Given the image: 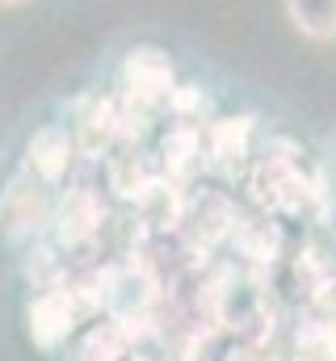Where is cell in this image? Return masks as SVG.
Wrapping results in <instances>:
<instances>
[{"mask_svg":"<svg viewBox=\"0 0 336 361\" xmlns=\"http://www.w3.org/2000/svg\"><path fill=\"white\" fill-rule=\"evenodd\" d=\"M47 219V197H42V185L30 177H17L8 185V193H4V202H0V223H4V231L17 240V235H30V231H38V223Z\"/></svg>","mask_w":336,"mask_h":361,"instance_id":"52a82bcc","label":"cell"},{"mask_svg":"<svg viewBox=\"0 0 336 361\" xmlns=\"http://www.w3.org/2000/svg\"><path fill=\"white\" fill-rule=\"evenodd\" d=\"M299 361H336V315L328 319H303L294 332Z\"/></svg>","mask_w":336,"mask_h":361,"instance_id":"4fadbf2b","label":"cell"},{"mask_svg":"<svg viewBox=\"0 0 336 361\" xmlns=\"http://www.w3.org/2000/svg\"><path fill=\"white\" fill-rule=\"evenodd\" d=\"M122 89L131 101L139 105H160L168 101V92L176 89V72L160 47H135L122 59Z\"/></svg>","mask_w":336,"mask_h":361,"instance_id":"5b68a950","label":"cell"},{"mask_svg":"<svg viewBox=\"0 0 336 361\" xmlns=\"http://www.w3.org/2000/svg\"><path fill=\"white\" fill-rule=\"evenodd\" d=\"M294 361H299V357H294Z\"/></svg>","mask_w":336,"mask_h":361,"instance_id":"2e32d148","label":"cell"},{"mask_svg":"<svg viewBox=\"0 0 336 361\" xmlns=\"http://www.w3.org/2000/svg\"><path fill=\"white\" fill-rule=\"evenodd\" d=\"M156 277L143 261H131V265H109L101 269V277L92 281V294H88V311H105L109 319L126 324L135 332V324H148L152 319V307H156Z\"/></svg>","mask_w":336,"mask_h":361,"instance_id":"6da1fadb","label":"cell"},{"mask_svg":"<svg viewBox=\"0 0 336 361\" xmlns=\"http://www.w3.org/2000/svg\"><path fill=\"white\" fill-rule=\"evenodd\" d=\"M282 8L303 38L336 42V0H282Z\"/></svg>","mask_w":336,"mask_h":361,"instance_id":"30bf717a","label":"cell"},{"mask_svg":"<svg viewBox=\"0 0 336 361\" xmlns=\"http://www.w3.org/2000/svg\"><path fill=\"white\" fill-rule=\"evenodd\" d=\"M84 311H88V307H84V298H80L76 286H68V281L47 286V290L25 307V328H30L34 349L55 353V349L76 332V324H80Z\"/></svg>","mask_w":336,"mask_h":361,"instance_id":"277c9868","label":"cell"},{"mask_svg":"<svg viewBox=\"0 0 336 361\" xmlns=\"http://www.w3.org/2000/svg\"><path fill=\"white\" fill-rule=\"evenodd\" d=\"M131 345H135V332L126 324H118V319L105 315V324H97V328L84 332L80 349H76V361H122L131 353Z\"/></svg>","mask_w":336,"mask_h":361,"instance_id":"8fae6325","label":"cell"},{"mask_svg":"<svg viewBox=\"0 0 336 361\" xmlns=\"http://www.w3.org/2000/svg\"><path fill=\"white\" fill-rule=\"evenodd\" d=\"M223 361H240V357H223Z\"/></svg>","mask_w":336,"mask_h":361,"instance_id":"9a60e30c","label":"cell"},{"mask_svg":"<svg viewBox=\"0 0 336 361\" xmlns=\"http://www.w3.org/2000/svg\"><path fill=\"white\" fill-rule=\"evenodd\" d=\"M299 152L290 156H265L252 173V193L265 210L273 214H307L311 202H324V189L320 180L307 177L303 164L294 160Z\"/></svg>","mask_w":336,"mask_h":361,"instance_id":"3957f363","label":"cell"},{"mask_svg":"<svg viewBox=\"0 0 336 361\" xmlns=\"http://www.w3.org/2000/svg\"><path fill=\"white\" fill-rule=\"evenodd\" d=\"M210 315L219 328H227L244 341H265L273 332L269 294L256 277H244V273H227L210 286Z\"/></svg>","mask_w":336,"mask_h":361,"instance_id":"7a4b0ae2","label":"cell"},{"mask_svg":"<svg viewBox=\"0 0 336 361\" xmlns=\"http://www.w3.org/2000/svg\"><path fill=\"white\" fill-rule=\"evenodd\" d=\"M17 4H25V0H0V8H17Z\"/></svg>","mask_w":336,"mask_h":361,"instance_id":"5bb4252c","label":"cell"},{"mask_svg":"<svg viewBox=\"0 0 336 361\" xmlns=\"http://www.w3.org/2000/svg\"><path fill=\"white\" fill-rule=\"evenodd\" d=\"M76 160V139L64 126H42L25 143V173L38 185H59Z\"/></svg>","mask_w":336,"mask_h":361,"instance_id":"8992f818","label":"cell"},{"mask_svg":"<svg viewBox=\"0 0 336 361\" xmlns=\"http://www.w3.org/2000/svg\"><path fill=\"white\" fill-rule=\"evenodd\" d=\"M97 223H101V206H97V197L92 193H68V202L59 206V214H55V235H59V244L64 248H80L88 244L92 235H97Z\"/></svg>","mask_w":336,"mask_h":361,"instance_id":"9c48e42d","label":"cell"},{"mask_svg":"<svg viewBox=\"0 0 336 361\" xmlns=\"http://www.w3.org/2000/svg\"><path fill=\"white\" fill-rule=\"evenodd\" d=\"M198 156H202V130L193 126V122H181V126H172L164 139V169L168 177H185L193 164H198Z\"/></svg>","mask_w":336,"mask_h":361,"instance_id":"7c38bea8","label":"cell"},{"mask_svg":"<svg viewBox=\"0 0 336 361\" xmlns=\"http://www.w3.org/2000/svg\"><path fill=\"white\" fill-rule=\"evenodd\" d=\"M252 135H256V118L240 114V118H219L206 130V147L223 169H240L252 152Z\"/></svg>","mask_w":336,"mask_h":361,"instance_id":"ba28073f","label":"cell"}]
</instances>
